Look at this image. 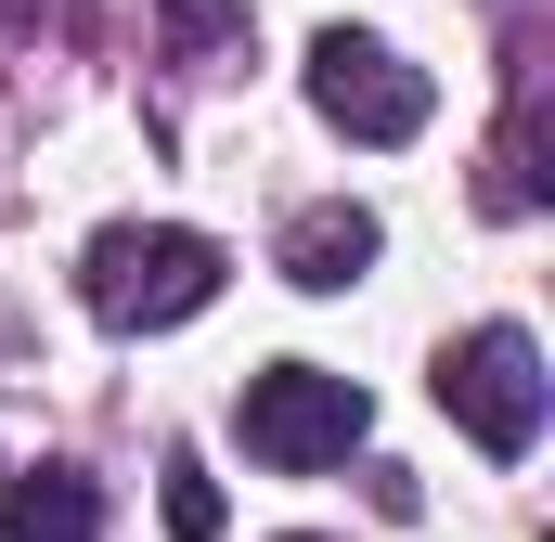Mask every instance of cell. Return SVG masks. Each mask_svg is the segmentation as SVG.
<instances>
[{
  "label": "cell",
  "mask_w": 555,
  "mask_h": 542,
  "mask_svg": "<svg viewBox=\"0 0 555 542\" xmlns=\"http://www.w3.org/2000/svg\"><path fill=\"white\" fill-rule=\"evenodd\" d=\"M78 297H91V323H117V336H168V323H194V310L220 297V246L181 233V220H117V233H91Z\"/></svg>",
  "instance_id": "6da1fadb"
},
{
  "label": "cell",
  "mask_w": 555,
  "mask_h": 542,
  "mask_svg": "<svg viewBox=\"0 0 555 542\" xmlns=\"http://www.w3.org/2000/svg\"><path fill=\"white\" fill-rule=\"evenodd\" d=\"M233 426H246V452H259V465L310 478V465H349V439L375 426V401H362L349 375H323V362H272V375H246Z\"/></svg>",
  "instance_id": "7a4b0ae2"
},
{
  "label": "cell",
  "mask_w": 555,
  "mask_h": 542,
  "mask_svg": "<svg viewBox=\"0 0 555 542\" xmlns=\"http://www.w3.org/2000/svg\"><path fill=\"white\" fill-rule=\"evenodd\" d=\"M439 413H452L491 465H517V452L543 439V349H530L517 323H478V336L439 362Z\"/></svg>",
  "instance_id": "3957f363"
},
{
  "label": "cell",
  "mask_w": 555,
  "mask_h": 542,
  "mask_svg": "<svg viewBox=\"0 0 555 542\" xmlns=\"http://www.w3.org/2000/svg\"><path fill=\"white\" fill-rule=\"evenodd\" d=\"M310 104H323L349 142H414L439 91H426V65H401L388 39H362V26H323V39H310Z\"/></svg>",
  "instance_id": "277c9868"
},
{
  "label": "cell",
  "mask_w": 555,
  "mask_h": 542,
  "mask_svg": "<svg viewBox=\"0 0 555 542\" xmlns=\"http://www.w3.org/2000/svg\"><path fill=\"white\" fill-rule=\"evenodd\" d=\"M0 530L13 542H91L104 530V491L78 465H26V478H0Z\"/></svg>",
  "instance_id": "5b68a950"
},
{
  "label": "cell",
  "mask_w": 555,
  "mask_h": 542,
  "mask_svg": "<svg viewBox=\"0 0 555 542\" xmlns=\"http://www.w3.org/2000/svg\"><path fill=\"white\" fill-rule=\"evenodd\" d=\"M375 207H310L297 233H284V284H310V297H336V284H362L375 271Z\"/></svg>",
  "instance_id": "8992f818"
},
{
  "label": "cell",
  "mask_w": 555,
  "mask_h": 542,
  "mask_svg": "<svg viewBox=\"0 0 555 542\" xmlns=\"http://www.w3.org/2000/svg\"><path fill=\"white\" fill-rule=\"evenodd\" d=\"M168 542H220V478L194 452H168Z\"/></svg>",
  "instance_id": "52a82bcc"
}]
</instances>
